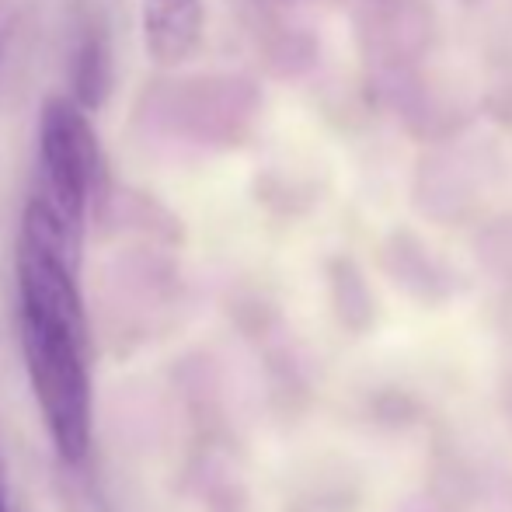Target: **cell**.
<instances>
[{"label": "cell", "instance_id": "obj_6", "mask_svg": "<svg viewBox=\"0 0 512 512\" xmlns=\"http://www.w3.org/2000/svg\"><path fill=\"white\" fill-rule=\"evenodd\" d=\"M143 49L150 63L175 70L199 53L206 39V4L203 0H140Z\"/></svg>", "mask_w": 512, "mask_h": 512}, {"label": "cell", "instance_id": "obj_2", "mask_svg": "<svg viewBox=\"0 0 512 512\" xmlns=\"http://www.w3.org/2000/svg\"><path fill=\"white\" fill-rule=\"evenodd\" d=\"M21 349L42 422L67 464H84L95 432L91 401V335L56 324L21 321Z\"/></svg>", "mask_w": 512, "mask_h": 512}, {"label": "cell", "instance_id": "obj_5", "mask_svg": "<svg viewBox=\"0 0 512 512\" xmlns=\"http://www.w3.org/2000/svg\"><path fill=\"white\" fill-rule=\"evenodd\" d=\"M290 0H227L237 28L251 42L255 56L272 77H304L317 67V39L310 28L293 21Z\"/></svg>", "mask_w": 512, "mask_h": 512}, {"label": "cell", "instance_id": "obj_1", "mask_svg": "<svg viewBox=\"0 0 512 512\" xmlns=\"http://www.w3.org/2000/svg\"><path fill=\"white\" fill-rule=\"evenodd\" d=\"M262 88L244 74L157 77L133 105V133L164 154H223L251 140Z\"/></svg>", "mask_w": 512, "mask_h": 512}, {"label": "cell", "instance_id": "obj_8", "mask_svg": "<svg viewBox=\"0 0 512 512\" xmlns=\"http://www.w3.org/2000/svg\"><path fill=\"white\" fill-rule=\"evenodd\" d=\"M0 512H7V495H4V478H0Z\"/></svg>", "mask_w": 512, "mask_h": 512}, {"label": "cell", "instance_id": "obj_7", "mask_svg": "<svg viewBox=\"0 0 512 512\" xmlns=\"http://www.w3.org/2000/svg\"><path fill=\"white\" fill-rule=\"evenodd\" d=\"M67 81L70 95L77 98L88 112H98L105 105L108 91L115 81V63H112V35L108 25L98 14H84L74 28L67 56Z\"/></svg>", "mask_w": 512, "mask_h": 512}, {"label": "cell", "instance_id": "obj_3", "mask_svg": "<svg viewBox=\"0 0 512 512\" xmlns=\"http://www.w3.org/2000/svg\"><path fill=\"white\" fill-rule=\"evenodd\" d=\"M102 147L91 112L74 95H49L39 108V199L70 234H84L88 209L102 192Z\"/></svg>", "mask_w": 512, "mask_h": 512}, {"label": "cell", "instance_id": "obj_4", "mask_svg": "<svg viewBox=\"0 0 512 512\" xmlns=\"http://www.w3.org/2000/svg\"><path fill=\"white\" fill-rule=\"evenodd\" d=\"M356 42L363 63L380 77H405L432 46V11L425 0H363L356 11Z\"/></svg>", "mask_w": 512, "mask_h": 512}]
</instances>
